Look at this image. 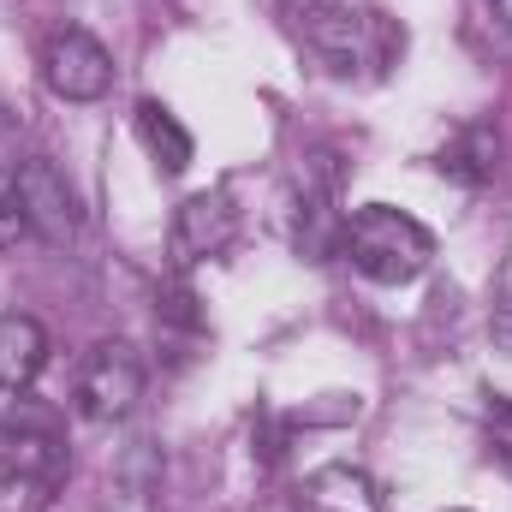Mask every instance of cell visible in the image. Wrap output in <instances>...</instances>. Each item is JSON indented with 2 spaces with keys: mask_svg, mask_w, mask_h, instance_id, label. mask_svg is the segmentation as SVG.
<instances>
[{
  "mask_svg": "<svg viewBox=\"0 0 512 512\" xmlns=\"http://www.w3.org/2000/svg\"><path fill=\"white\" fill-rule=\"evenodd\" d=\"M304 48L334 72V78H382L387 66H399L405 54V30L376 12V6H352V0H322L310 12H298Z\"/></svg>",
  "mask_w": 512,
  "mask_h": 512,
  "instance_id": "6da1fadb",
  "label": "cell"
},
{
  "mask_svg": "<svg viewBox=\"0 0 512 512\" xmlns=\"http://www.w3.org/2000/svg\"><path fill=\"white\" fill-rule=\"evenodd\" d=\"M340 256L376 286H411L435 262V233L393 203H364L358 215H346Z\"/></svg>",
  "mask_w": 512,
  "mask_h": 512,
  "instance_id": "7a4b0ae2",
  "label": "cell"
},
{
  "mask_svg": "<svg viewBox=\"0 0 512 512\" xmlns=\"http://www.w3.org/2000/svg\"><path fill=\"white\" fill-rule=\"evenodd\" d=\"M66 477V429L42 399H18L0 417V489H54Z\"/></svg>",
  "mask_w": 512,
  "mask_h": 512,
  "instance_id": "3957f363",
  "label": "cell"
},
{
  "mask_svg": "<svg viewBox=\"0 0 512 512\" xmlns=\"http://www.w3.org/2000/svg\"><path fill=\"white\" fill-rule=\"evenodd\" d=\"M137 399H143V358L131 352L126 340L90 346V358L78 364V382H72L78 417H90V423H120V417H131Z\"/></svg>",
  "mask_w": 512,
  "mask_h": 512,
  "instance_id": "277c9868",
  "label": "cell"
},
{
  "mask_svg": "<svg viewBox=\"0 0 512 512\" xmlns=\"http://www.w3.org/2000/svg\"><path fill=\"white\" fill-rule=\"evenodd\" d=\"M42 84L60 96V102H102L114 90V54L78 30V24H60L48 42H42Z\"/></svg>",
  "mask_w": 512,
  "mask_h": 512,
  "instance_id": "5b68a950",
  "label": "cell"
},
{
  "mask_svg": "<svg viewBox=\"0 0 512 512\" xmlns=\"http://www.w3.org/2000/svg\"><path fill=\"white\" fill-rule=\"evenodd\" d=\"M18 209H24V221H30V233L42 239V245H72L78 239V191L66 185V173L54 167V161H42V155H30V161H18Z\"/></svg>",
  "mask_w": 512,
  "mask_h": 512,
  "instance_id": "8992f818",
  "label": "cell"
},
{
  "mask_svg": "<svg viewBox=\"0 0 512 512\" xmlns=\"http://www.w3.org/2000/svg\"><path fill=\"white\" fill-rule=\"evenodd\" d=\"M239 239V209L227 191H197L173 209V227H167V251L173 268H191V262H209Z\"/></svg>",
  "mask_w": 512,
  "mask_h": 512,
  "instance_id": "52a82bcc",
  "label": "cell"
},
{
  "mask_svg": "<svg viewBox=\"0 0 512 512\" xmlns=\"http://www.w3.org/2000/svg\"><path fill=\"white\" fill-rule=\"evenodd\" d=\"M298 512H382V495L364 465H322L304 477Z\"/></svg>",
  "mask_w": 512,
  "mask_h": 512,
  "instance_id": "ba28073f",
  "label": "cell"
},
{
  "mask_svg": "<svg viewBox=\"0 0 512 512\" xmlns=\"http://www.w3.org/2000/svg\"><path fill=\"white\" fill-rule=\"evenodd\" d=\"M48 370V328L24 310L0 316V393H24Z\"/></svg>",
  "mask_w": 512,
  "mask_h": 512,
  "instance_id": "9c48e42d",
  "label": "cell"
},
{
  "mask_svg": "<svg viewBox=\"0 0 512 512\" xmlns=\"http://www.w3.org/2000/svg\"><path fill=\"white\" fill-rule=\"evenodd\" d=\"M495 167H501V137H495V126H459L453 143L441 149V173L459 179V185H471V191L489 185Z\"/></svg>",
  "mask_w": 512,
  "mask_h": 512,
  "instance_id": "30bf717a",
  "label": "cell"
},
{
  "mask_svg": "<svg viewBox=\"0 0 512 512\" xmlns=\"http://www.w3.org/2000/svg\"><path fill=\"white\" fill-rule=\"evenodd\" d=\"M137 137H143L149 161H155L167 179H179V173L191 167V131L173 120V108H161V102H137Z\"/></svg>",
  "mask_w": 512,
  "mask_h": 512,
  "instance_id": "8fae6325",
  "label": "cell"
},
{
  "mask_svg": "<svg viewBox=\"0 0 512 512\" xmlns=\"http://www.w3.org/2000/svg\"><path fill=\"white\" fill-rule=\"evenodd\" d=\"M24 233H30V221H24V209H18V179L0 167V251H12Z\"/></svg>",
  "mask_w": 512,
  "mask_h": 512,
  "instance_id": "7c38bea8",
  "label": "cell"
},
{
  "mask_svg": "<svg viewBox=\"0 0 512 512\" xmlns=\"http://www.w3.org/2000/svg\"><path fill=\"white\" fill-rule=\"evenodd\" d=\"M489 447L512 465V399H495L489 405Z\"/></svg>",
  "mask_w": 512,
  "mask_h": 512,
  "instance_id": "4fadbf2b",
  "label": "cell"
},
{
  "mask_svg": "<svg viewBox=\"0 0 512 512\" xmlns=\"http://www.w3.org/2000/svg\"><path fill=\"white\" fill-rule=\"evenodd\" d=\"M0 167L6 173H18V120L0 108Z\"/></svg>",
  "mask_w": 512,
  "mask_h": 512,
  "instance_id": "5bb4252c",
  "label": "cell"
},
{
  "mask_svg": "<svg viewBox=\"0 0 512 512\" xmlns=\"http://www.w3.org/2000/svg\"><path fill=\"white\" fill-rule=\"evenodd\" d=\"M489 6H495V18H501V24L512 30V0H489Z\"/></svg>",
  "mask_w": 512,
  "mask_h": 512,
  "instance_id": "9a60e30c",
  "label": "cell"
},
{
  "mask_svg": "<svg viewBox=\"0 0 512 512\" xmlns=\"http://www.w3.org/2000/svg\"><path fill=\"white\" fill-rule=\"evenodd\" d=\"M447 512H465V507H447Z\"/></svg>",
  "mask_w": 512,
  "mask_h": 512,
  "instance_id": "2e32d148",
  "label": "cell"
}]
</instances>
